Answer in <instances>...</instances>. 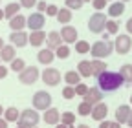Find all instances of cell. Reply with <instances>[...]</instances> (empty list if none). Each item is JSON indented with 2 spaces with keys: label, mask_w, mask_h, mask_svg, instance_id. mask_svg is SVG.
Returning <instances> with one entry per match:
<instances>
[{
  "label": "cell",
  "mask_w": 132,
  "mask_h": 128,
  "mask_svg": "<svg viewBox=\"0 0 132 128\" xmlns=\"http://www.w3.org/2000/svg\"><path fill=\"white\" fill-rule=\"evenodd\" d=\"M85 101L90 103V104H97L103 101V93L99 88H88V93L85 95Z\"/></svg>",
  "instance_id": "obj_17"
},
{
  "label": "cell",
  "mask_w": 132,
  "mask_h": 128,
  "mask_svg": "<svg viewBox=\"0 0 132 128\" xmlns=\"http://www.w3.org/2000/svg\"><path fill=\"white\" fill-rule=\"evenodd\" d=\"M0 60H2V59H0Z\"/></svg>",
  "instance_id": "obj_60"
},
{
  "label": "cell",
  "mask_w": 132,
  "mask_h": 128,
  "mask_svg": "<svg viewBox=\"0 0 132 128\" xmlns=\"http://www.w3.org/2000/svg\"><path fill=\"white\" fill-rule=\"evenodd\" d=\"M125 2H114V4H110L108 6V15L110 17H121V15L125 13V6H123Z\"/></svg>",
  "instance_id": "obj_22"
},
{
  "label": "cell",
  "mask_w": 132,
  "mask_h": 128,
  "mask_svg": "<svg viewBox=\"0 0 132 128\" xmlns=\"http://www.w3.org/2000/svg\"><path fill=\"white\" fill-rule=\"evenodd\" d=\"M130 48H132V39L128 35H119L116 39V42H114V50L119 55H127L130 51Z\"/></svg>",
  "instance_id": "obj_8"
},
{
  "label": "cell",
  "mask_w": 132,
  "mask_h": 128,
  "mask_svg": "<svg viewBox=\"0 0 132 128\" xmlns=\"http://www.w3.org/2000/svg\"><path fill=\"white\" fill-rule=\"evenodd\" d=\"M90 50H92L90 42H86V40H77V42H75V51H77V53L82 55V53H88Z\"/></svg>",
  "instance_id": "obj_28"
},
{
  "label": "cell",
  "mask_w": 132,
  "mask_h": 128,
  "mask_svg": "<svg viewBox=\"0 0 132 128\" xmlns=\"http://www.w3.org/2000/svg\"><path fill=\"white\" fill-rule=\"evenodd\" d=\"M106 31L110 35H118V31H119V24L116 22V20H108L106 22Z\"/></svg>",
  "instance_id": "obj_33"
},
{
  "label": "cell",
  "mask_w": 132,
  "mask_h": 128,
  "mask_svg": "<svg viewBox=\"0 0 132 128\" xmlns=\"http://www.w3.org/2000/svg\"><path fill=\"white\" fill-rule=\"evenodd\" d=\"M82 2H92V0H82Z\"/></svg>",
  "instance_id": "obj_54"
},
{
  "label": "cell",
  "mask_w": 132,
  "mask_h": 128,
  "mask_svg": "<svg viewBox=\"0 0 132 128\" xmlns=\"http://www.w3.org/2000/svg\"><path fill=\"white\" fill-rule=\"evenodd\" d=\"M106 22H108L106 15L99 11V13H95V15H92V17H90V20H88V29L92 31V33H101L103 29H106Z\"/></svg>",
  "instance_id": "obj_3"
},
{
  "label": "cell",
  "mask_w": 132,
  "mask_h": 128,
  "mask_svg": "<svg viewBox=\"0 0 132 128\" xmlns=\"http://www.w3.org/2000/svg\"><path fill=\"white\" fill-rule=\"evenodd\" d=\"M130 114H132V108L128 106V104H121L118 110H116V121L118 123H128V117H130Z\"/></svg>",
  "instance_id": "obj_16"
},
{
  "label": "cell",
  "mask_w": 132,
  "mask_h": 128,
  "mask_svg": "<svg viewBox=\"0 0 132 128\" xmlns=\"http://www.w3.org/2000/svg\"><path fill=\"white\" fill-rule=\"evenodd\" d=\"M70 53H72V50H70V48L66 46V44H64V46H59L57 50H55V55H57L59 59H62V60H64V59H68Z\"/></svg>",
  "instance_id": "obj_31"
},
{
  "label": "cell",
  "mask_w": 132,
  "mask_h": 128,
  "mask_svg": "<svg viewBox=\"0 0 132 128\" xmlns=\"http://www.w3.org/2000/svg\"><path fill=\"white\" fill-rule=\"evenodd\" d=\"M61 121L64 124H73L75 123V114H72V112H64V114L61 115Z\"/></svg>",
  "instance_id": "obj_34"
},
{
  "label": "cell",
  "mask_w": 132,
  "mask_h": 128,
  "mask_svg": "<svg viewBox=\"0 0 132 128\" xmlns=\"http://www.w3.org/2000/svg\"><path fill=\"white\" fill-rule=\"evenodd\" d=\"M75 95H77V93H75V88H73V86H66V88L62 90V97H64L66 101H70V99H73Z\"/></svg>",
  "instance_id": "obj_35"
},
{
  "label": "cell",
  "mask_w": 132,
  "mask_h": 128,
  "mask_svg": "<svg viewBox=\"0 0 132 128\" xmlns=\"http://www.w3.org/2000/svg\"><path fill=\"white\" fill-rule=\"evenodd\" d=\"M99 128H110V121H103L101 124H99Z\"/></svg>",
  "instance_id": "obj_44"
},
{
  "label": "cell",
  "mask_w": 132,
  "mask_h": 128,
  "mask_svg": "<svg viewBox=\"0 0 132 128\" xmlns=\"http://www.w3.org/2000/svg\"><path fill=\"white\" fill-rule=\"evenodd\" d=\"M57 20H59L62 26H66V24L72 20V9H68V7H61L59 13H57Z\"/></svg>",
  "instance_id": "obj_24"
},
{
  "label": "cell",
  "mask_w": 132,
  "mask_h": 128,
  "mask_svg": "<svg viewBox=\"0 0 132 128\" xmlns=\"http://www.w3.org/2000/svg\"><path fill=\"white\" fill-rule=\"evenodd\" d=\"M4 117H6V121H7V123H15V121H19V117H20V112H19V108H15V106L6 108V112H4Z\"/></svg>",
  "instance_id": "obj_27"
},
{
  "label": "cell",
  "mask_w": 132,
  "mask_h": 128,
  "mask_svg": "<svg viewBox=\"0 0 132 128\" xmlns=\"http://www.w3.org/2000/svg\"><path fill=\"white\" fill-rule=\"evenodd\" d=\"M15 53H16L15 46H13V44H7V46H4V48H2V51H0V59H2L4 62L15 60V59H16V57H15Z\"/></svg>",
  "instance_id": "obj_20"
},
{
  "label": "cell",
  "mask_w": 132,
  "mask_h": 128,
  "mask_svg": "<svg viewBox=\"0 0 132 128\" xmlns=\"http://www.w3.org/2000/svg\"><path fill=\"white\" fill-rule=\"evenodd\" d=\"M121 2H128V0H121Z\"/></svg>",
  "instance_id": "obj_55"
},
{
  "label": "cell",
  "mask_w": 132,
  "mask_h": 128,
  "mask_svg": "<svg viewBox=\"0 0 132 128\" xmlns=\"http://www.w3.org/2000/svg\"><path fill=\"white\" fill-rule=\"evenodd\" d=\"M119 73L123 75L125 83H132V64H123L121 70H119Z\"/></svg>",
  "instance_id": "obj_29"
},
{
  "label": "cell",
  "mask_w": 132,
  "mask_h": 128,
  "mask_svg": "<svg viewBox=\"0 0 132 128\" xmlns=\"http://www.w3.org/2000/svg\"><path fill=\"white\" fill-rule=\"evenodd\" d=\"M37 4H39V0H20V6L22 7H28V9L33 7V6H37Z\"/></svg>",
  "instance_id": "obj_40"
},
{
  "label": "cell",
  "mask_w": 132,
  "mask_h": 128,
  "mask_svg": "<svg viewBox=\"0 0 132 128\" xmlns=\"http://www.w3.org/2000/svg\"><path fill=\"white\" fill-rule=\"evenodd\" d=\"M37 9H39V13H42V11H46V9H48V4L44 2V0H40V2L37 4Z\"/></svg>",
  "instance_id": "obj_42"
},
{
  "label": "cell",
  "mask_w": 132,
  "mask_h": 128,
  "mask_svg": "<svg viewBox=\"0 0 132 128\" xmlns=\"http://www.w3.org/2000/svg\"><path fill=\"white\" fill-rule=\"evenodd\" d=\"M0 2H2V0H0Z\"/></svg>",
  "instance_id": "obj_58"
},
{
  "label": "cell",
  "mask_w": 132,
  "mask_h": 128,
  "mask_svg": "<svg viewBox=\"0 0 132 128\" xmlns=\"http://www.w3.org/2000/svg\"><path fill=\"white\" fill-rule=\"evenodd\" d=\"M16 128H26V126H20V124H19V126H16Z\"/></svg>",
  "instance_id": "obj_53"
},
{
  "label": "cell",
  "mask_w": 132,
  "mask_h": 128,
  "mask_svg": "<svg viewBox=\"0 0 132 128\" xmlns=\"http://www.w3.org/2000/svg\"><path fill=\"white\" fill-rule=\"evenodd\" d=\"M106 114H108V106H106L105 103L94 104V110H92V119H94V121H105Z\"/></svg>",
  "instance_id": "obj_13"
},
{
  "label": "cell",
  "mask_w": 132,
  "mask_h": 128,
  "mask_svg": "<svg viewBox=\"0 0 132 128\" xmlns=\"http://www.w3.org/2000/svg\"><path fill=\"white\" fill-rule=\"evenodd\" d=\"M92 4H94V7H95L97 11H101V9H105V7H106L108 0H92Z\"/></svg>",
  "instance_id": "obj_38"
},
{
  "label": "cell",
  "mask_w": 132,
  "mask_h": 128,
  "mask_svg": "<svg viewBox=\"0 0 132 128\" xmlns=\"http://www.w3.org/2000/svg\"><path fill=\"white\" fill-rule=\"evenodd\" d=\"M0 128H7V121L0 117Z\"/></svg>",
  "instance_id": "obj_45"
},
{
  "label": "cell",
  "mask_w": 132,
  "mask_h": 128,
  "mask_svg": "<svg viewBox=\"0 0 132 128\" xmlns=\"http://www.w3.org/2000/svg\"><path fill=\"white\" fill-rule=\"evenodd\" d=\"M9 40L15 48H24L26 44H29V35L24 33V31H13L9 35Z\"/></svg>",
  "instance_id": "obj_10"
},
{
  "label": "cell",
  "mask_w": 132,
  "mask_h": 128,
  "mask_svg": "<svg viewBox=\"0 0 132 128\" xmlns=\"http://www.w3.org/2000/svg\"><path fill=\"white\" fill-rule=\"evenodd\" d=\"M92 110H94V104H90V103H86V101H82L81 104H79V115H92Z\"/></svg>",
  "instance_id": "obj_30"
},
{
  "label": "cell",
  "mask_w": 132,
  "mask_h": 128,
  "mask_svg": "<svg viewBox=\"0 0 132 128\" xmlns=\"http://www.w3.org/2000/svg\"><path fill=\"white\" fill-rule=\"evenodd\" d=\"M46 39H48V33H44L42 29H39V31H31V33H29V44H31L33 48L42 46V44L46 42Z\"/></svg>",
  "instance_id": "obj_15"
},
{
  "label": "cell",
  "mask_w": 132,
  "mask_h": 128,
  "mask_svg": "<svg viewBox=\"0 0 132 128\" xmlns=\"http://www.w3.org/2000/svg\"><path fill=\"white\" fill-rule=\"evenodd\" d=\"M130 104H132V97H130Z\"/></svg>",
  "instance_id": "obj_56"
},
{
  "label": "cell",
  "mask_w": 132,
  "mask_h": 128,
  "mask_svg": "<svg viewBox=\"0 0 132 128\" xmlns=\"http://www.w3.org/2000/svg\"><path fill=\"white\" fill-rule=\"evenodd\" d=\"M108 2H110V0H108Z\"/></svg>",
  "instance_id": "obj_59"
},
{
  "label": "cell",
  "mask_w": 132,
  "mask_h": 128,
  "mask_svg": "<svg viewBox=\"0 0 132 128\" xmlns=\"http://www.w3.org/2000/svg\"><path fill=\"white\" fill-rule=\"evenodd\" d=\"M128 126L132 128V114H130V117H128Z\"/></svg>",
  "instance_id": "obj_51"
},
{
  "label": "cell",
  "mask_w": 132,
  "mask_h": 128,
  "mask_svg": "<svg viewBox=\"0 0 132 128\" xmlns=\"http://www.w3.org/2000/svg\"><path fill=\"white\" fill-rule=\"evenodd\" d=\"M112 51H114V44H112L110 40H99V42H94L92 50H90V53H92L94 59H105V57H108Z\"/></svg>",
  "instance_id": "obj_2"
},
{
  "label": "cell",
  "mask_w": 132,
  "mask_h": 128,
  "mask_svg": "<svg viewBox=\"0 0 132 128\" xmlns=\"http://www.w3.org/2000/svg\"><path fill=\"white\" fill-rule=\"evenodd\" d=\"M31 103H33V108L35 110H48L50 104H52V95L48 92H44V90H40V92H37L33 95Z\"/></svg>",
  "instance_id": "obj_5"
},
{
  "label": "cell",
  "mask_w": 132,
  "mask_h": 128,
  "mask_svg": "<svg viewBox=\"0 0 132 128\" xmlns=\"http://www.w3.org/2000/svg\"><path fill=\"white\" fill-rule=\"evenodd\" d=\"M4 112H6V110H4V106H2V104H0V117H2V115H4Z\"/></svg>",
  "instance_id": "obj_49"
},
{
  "label": "cell",
  "mask_w": 132,
  "mask_h": 128,
  "mask_svg": "<svg viewBox=\"0 0 132 128\" xmlns=\"http://www.w3.org/2000/svg\"><path fill=\"white\" fill-rule=\"evenodd\" d=\"M2 19H6V13H4V9H0V20Z\"/></svg>",
  "instance_id": "obj_48"
},
{
  "label": "cell",
  "mask_w": 132,
  "mask_h": 128,
  "mask_svg": "<svg viewBox=\"0 0 132 128\" xmlns=\"http://www.w3.org/2000/svg\"><path fill=\"white\" fill-rule=\"evenodd\" d=\"M77 128H90V126H88V124H79Z\"/></svg>",
  "instance_id": "obj_52"
},
{
  "label": "cell",
  "mask_w": 132,
  "mask_h": 128,
  "mask_svg": "<svg viewBox=\"0 0 132 128\" xmlns=\"http://www.w3.org/2000/svg\"><path fill=\"white\" fill-rule=\"evenodd\" d=\"M33 128H39V126H33Z\"/></svg>",
  "instance_id": "obj_57"
},
{
  "label": "cell",
  "mask_w": 132,
  "mask_h": 128,
  "mask_svg": "<svg viewBox=\"0 0 132 128\" xmlns=\"http://www.w3.org/2000/svg\"><path fill=\"white\" fill-rule=\"evenodd\" d=\"M57 13H59V7H57V6H53V4L48 6V9H46V15H48V17H57Z\"/></svg>",
  "instance_id": "obj_39"
},
{
  "label": "cell",
  "mask_w": 132,
  "mask_h": 128,
  "mask_svg": "<svg viewBox=\"0 0 132 128\" xmlns=\"http://www.w3.org/2000/svg\"><path fill=\"white\" fill-rule=\"evenodd\" d=\"M28 26V19L22 17V15H16V17H13L9 20V28L13 31H24V28Z\"/></svg>",
  "instance_id": "obj_18"
},
{
  "label": "cell",
  "mask_w": 132,
  "mask_h": 128,
  "mask_svg": "<svg viewBox=\"0 0 132 128\" xmlns=\"http://www.w3.org/2000/svg\"><path fill=\"white\" fill-rule=\"evenodd\" d=\"M2 48H4V39L0 37V51H2Z\"/></svg>",
  "instance_id": "obj_50"
},
{
  "label": "cell",
  "mask_w": 132,
  "mask_h": 128,
  "mask_svg": "<svg viewBox=\"0 0 132 128\" xmlns=\"http://www.w3.org/2000/svg\"><path fill=\"white\" fill-rule=\"evenodd\" d=\"M11 70L16 71V73L24 71V70H26V62H24L22 59H15V60H11Z\"/></svg>",
  "instance_id": "obj_32"
},
{
  "label": "cell",
  "mask_w": 132,
  "mask_h": 128,
  "mask_svg": "<svg viewBox=\"0 0 132 128\" xmlns=\"http://www.w3.org/2000/svg\"><path fill=\"white\" fill-rule=\"evenodd\" d=\"M40 77H42V81H44L46 86H57V84L61 83V79H62V77H61V71L55 70V68H46V70H42Z\"/></svg>",
  "instance_id": "obj_7"
},
{
  "label": "cell",
  "mask_w": 132,
  "mask_h": 128,
  "mask_svg": "<svg viewBox=\"0 0 132 128\" xmlns=\"http://www.w3.org/2000/svg\"><path fill=\"white\" fill-rule=\"evenodd\" d=\"M42 119H44L46 124H59V121H61V114H59V110H57V108H48V110H44Z\"/></svg>",
  "instance_id": "obj_14"
},
{
  "label": "cell",
  "mask_w": 132,
  "mask_h": 128,
  "mask_svg": "<svg viewBox=\"0 0 132 128\" xmlns=\"http://www.w3.org/2000/svg\"><path fill=\"white\" fill-rule=\"evenodd\" d=\"M46 44L50 50H57L59 46H62V35H61V31H50L48 33V39H46Z\"/></svg>",
  "instance_id": "obj_12"
},
{
  "label": "cell",
  "mask_w": 132,
  "mask_h": 128,
  "mask_svg": "<svg viewBox=\"0 0 132 128\" xmlns=\"http://www.w3.org/2000/svg\"><path fill=\"white\" fill-rule=\"evenodd\" d=\"M92 70H94V77H99L106 71V64L101 59H94L92 60Z\"/></svg>",
  "instance_id": "obj_25"
},
{
  "label": "cell",
  "mask_w": 132,
  "mask_h": 128,
  "mask_svg": "<svg viewBox=\"0 0 132 128\" xmlns=\"http://www.w3.org/2000/svg\"><path fill=\"white\" fill-rule=\"evenodd\" d=\"M127 31H128V33L132 35V17H130V19L127 20Z\"/></svg>",
  "instance_id": "obj_43"
},
{
  "label": "cell",
  "mask_w": 132,
  "mask_h": 128,
  "mask_svg": "<svg viewBox=\"0 0 132 128\" xmlns=\"http://www.w3.org/2000/svg\"><path fill=\"white\" fill-rule=\"evenodd\" d=\"M55 128H68V124H64V123H59V124H55Z\"/></svg>",
  "instance_id": "obj_47"
},
{
  "label": "cell",
  "mask_w": 132,
  "mask_h": 128,
  "mask_svg": "<svg viewBox=\"0 0 132 128\" xmlns=\"http://www.w3.org/2000/svg\"><path fill=\"white\" fill-rule=\"evenodd\" d=\"M77 71L81 73V77H92L94 70H92V60H81L77 64Z\"/></svg>",
  "instance_id": "obj_21"
},
{
  "label": "cell",
  "mask_w": 132,
  "mask_h": 128,
  "mask_svg": "<svg viewBox=\"0 0 132 128\" xmlns=\"http://www.w3.org/2000/svg\"><path fill=\"white\" fill-rule=\"evenodd\" d=\"M55 57H57V55L53 53V50H50V48H46V50H40V51L37 53V60H39L40 64H52Z\"/></svg>",
  "instance_id": "obj_19"
},
{
  "label": "cell",
  "mask_w": 132,
  "mask_h": 128,
  "mask_svg": "<svg viewBox=\"0 0 132 128\" xmlns=\"http://www.w3.org/2000/svg\"><path fill=\"white\" fill-rule=\"evenodd\" d=\"M73 88H75V93L81 95V97H85V95L88 93V86H86V84H82V83H79V84L73 86Z\"/></svg>",
  "instance_id": "obj_37"
},
{
  "label": "cell",
  "mask_w": 132,
  "mask_h": 128,
  "mask_svg": "<svg viewBox=\"0 0 132 128\" xmlns=\"http://www.w3.org/2000/svg\"><path fill=\"white\" fill-rule=\"evenodd\" d=\"M82 0H66V7L68 9H81L82 7Z\"/></svg>",
  "instance_id": "obj_36"
},
{
  "label": "cell",
  "mask_w": 132,
  "mask_h": 128,
  "mask_svg": "<svg viewBox=\"0 0 132 128\" xmlns=\"http://www.w3.org/2000/svg\"><path fill=\"white\" fill-rule=\"evenodd\" d=\"M39 77H40V71H39V68H37V66H26V70L19 73V81H20L22 84L29 86V84L35 83Z\"/></svg>",
  "instance_id": "obj_6"
},
{
  "label": "cell",
  "mask_w": 132,
  "mask_h": 128,
  "mask_svg": "<svg viewBox=\"0 0 132 128\" xmlns=\"http://www.w3.org/2000/svg\"><path fill=\"white\" fill-rule=\"evenodd\" d=\"M64 81L68 86H77L81 83V73L79 71H66L64 73Z\"/></svg>",
  "instance_id": "obj_23"
},
{
  "label": "cell",
  "mask_w": 132,
  "mask_h": 128,
  "mask_svg": "<svg viewBox=\"0 0 132 128\" xmlns=\"http://www.w3.org/2000/svg\"><path fill=\"white\" fill-rule=\"evenodd\" d=\"M7 73H9V70H7L6 66H2V64H0V81L7 77Z\"/></svg>",
  "instance_id": "obj_41"
},
{
  "label": "cell",
  "mask_w": 132,
  "mask_h": 128,
  "mask_svg": "<svg viewBox=\"0 0 132 128\" xmlns=\"http://www.w3.org/2000/svg\"><path fill=\"white\" fill-rule=\"evenodd\" d=\"M44 24H46V19H44V15L42 13H31L29 17H28V28L31 29V31H39V29H42L44 28Z\"/></svg>",
  "instance_id": "obj_9"
},
{
  "label": "cell",
  "mask_w": 132,
  "mask_h": 128,
  "mask_svg": "<svg viewBox=\"0 0 132 128\" xmlns=\"http://www.w3.org/2000/svg\"><path fill=\"white\" fill-rule=\"evenodd\" d=\"M110 128H121V123H118V121H114V123H110Z\"/></svg>",
  "instance_id": "obj_46"
},
{
  "label": "cell",
  "mask_w": 132,
  "mask_h": 128,
  "mask_svg": "<svg viewBox=\"0 0 132 128\" xmlns=\"http://www.w3.org/2000/svg\"><path fill=\"white\" fill-rule=\"evenodd\" d=\"M19 11H20V4L19 2H11V4H7L6 6V9H4V13H6V19H13V17H16L19 15Z\"/></svg>",
  "instance_id": "obj_26"
},
{
  "label": "cell",
  "mask_w": 132,
  "mask_h": 128,
  "mask_svg": "<svg viewBox=\"0 0 132 128\" xmlns=\"http://www.w3.org/2000/svg\"><path fill=\"white\" fill-rule=\"evenodd\" d=\"M40 121L39 114H37V110H31V108H26L20 117H19V124L20 126H26V128H33V126H37Z\"/></svg>",
  "instance_id": "obj_4"
},
{
  "label": "cell",
  "mask_w": 132,
  "mask_h": 128,
  "mask_svg": "<svg viewBox=\"0 0 132 128\" xmlns=\"http://www.w3.org/2000/svg\"><path fill=\"white\" fill-rule=\"evenodd\" d=\"M97 83H99V90L101 92H116L118 88L123 86L125 79L121 73H116V71H105L103 75L97 77Z\"/></svg>",
  "instance_id": "obj_1"
},
{
  "label": "cell",
  "mask_w": 132,
  "mask_h": 128,
  "mask_svg": "<svg viewBox=\"0 0 132 128\" xmlns=\"http://www.w3.org/2000/svg\"><path fill=\"white\" fill-rule=\"evenodd\" d=\"M61 35H62V40L66 42V44H75L79 39H77V29L73 28V26H62V29H61Z\"/></svg>",
  "instance_id": "obj_11"
}]
</instances>
